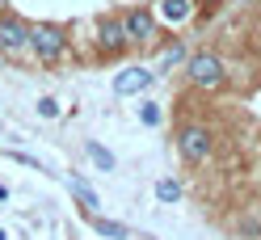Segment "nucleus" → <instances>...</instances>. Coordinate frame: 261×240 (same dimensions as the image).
<instances>
[{"instance_id": "obj_1", "label": "nucleus", "mask_w": 261, "mask_h": 240, "mask_svg": "<svg viewBox=\"0 0 261 240\" xmlns=\"http://www.w3.org/2000/svg\"><path fill=\"white\" fill-rule=\"evenodd\" d=\"M186 72H190V80L198 89H219L223 85V63L211 55V51H198V55H190V63H186Z\"/></svg>"}, {"instance_id": "obj_2", "label": "nucleus", "mask_w": 261, "mask_h": 240, "mask_svg": "<svg viewBox=\"0 0 261 240\" xmlns=\"http://www.w3.org/2000/svg\"><path fill=\"white\" fill-rule=\"evenodd\" d=\"M30 46H34V55L42 63H55L68 42H63V34H59L55 25H34V30H30Z\"/></svg>"}, {"instance_id": "obj_3", "label": "nucleus", "mask_w": 261, "mask_h": 240, "mask_svg": "<svg viewBox=\"0 0 261 240\" xmlns=\"http://www.w3.org/2000/svg\"><path fill=\"white\" fill-rule=\"evenodd\" d=\"M177 148H181V156L190 160V165H202V160L211 156V131L206 126H186V131L177 135Z\"/></svg>"}, {"instance_id": "obj_4", "label": "nucleus", "mask_w": 261, "mask_h": 240, "mask_svg": "<svg viewBox=\"0 0 261 240\" xmlns=\"http://www.w3.org/2000/svg\"><path fill=\"white\" fill-rule=\"evenodd\" d=\"M122 34H126V42H148L156 34V17H152L148 9L126 13V17H122Z\"/></svg>"}, {"instance_id": "obj_5", "label": "nucleus", "mask_w": 261, "mask_h": 240, "mask_svg": "<svg viewBox=\"0 0 261 240\" xmlns=\"http://www.w3.org/2000/svg\"><path fill=\"white\" fill-rule=\"evenodd\" d=\"M152 85V72L148 68H122L118 76H114V93L118 97H130V93H143Z\"/></svg>"}, {"instance_id": "obj_6", "label": "nucleus", "mask_w": 261, "mask_h": 240, "mask_svg": "<svg viewBox=\"0 0 261 240\" xmlns=\"http://www.w3.org/2000/svg\"><path fill=\"white\" fill-rule=\"evenodd\" d=\"M30 42V30L17 21V17H5V21H0V51H21V46Z\"/></svg>"}, {"instance_id": "obj_7", "label": "nucleus", "mask_w": 261, "mask_h": 240, "mask_svg": "<svg viewBox=\"0 0 261 240\" xmlns=\"http://www.w3.org/2000/svg\"><path fill=\"white\" fill-rule=\"evenodd\" d=\"M68 190H72V198L80 202V206H85V211H97V206H101V198H97V190L85 181V177H76V173H72V177H68Z\"/></svg>"}, {"instance_id": "obj_8", "label": "nucleus", "mask_w": 261, "mask_h": 240, "mask_svg": "<svg viewBox=\"0 0 261 240\" xmlns=\"http://www.w3.org/2000/svg\"><path fill=\"white\" fill-rule=\"evenodd\" d=\"M160 17L169 25H181L190 17V0H160Z\"/></svg>"}, {"instance_id": "obj_9", "label": "nucleus", "mask_w": 261, "mask_h": 240, "mask_svg": "<svg viewBox=\"0 0 261 240\" xmlns=\"http://www.w3.org/2000/svg\"><path fill=\"white\" fill-rule=\"evenodd\" d=\"M101 46H106V51H118V46H126L122 21H101Z\"/></svg>"}, {"instance_id": "obj_10", "label": "nucleus", "mask_w": 261, "mask_h": 240, "mask_svg": "<svg viewBox=\"0 0 261 240\" xmlns=\"http://www.w3.org/2000/svg\"><path fill=\"white\" fill-rule=\"evenodd\" d=\"M85 152H89V160H93L97 169H106V173L114 169V156H110V152L101 148V143H85Z\"/></svg>"}, {"instance_id": "obj_11", "label": "nucleus", "mask_w": 261, "mask_h": 240, "mask_svg": "<svg viewBox=\"0 0 261 240\" xmlns=\"http://www.w3.org/2000/svg\"><path fill=\"white\" fill-rule=\"evenodd\" d=\"M156 198L160 202H177V198H181V185H177L173 177H160L156 181Z\"/></svg>"}, {"instance_id": "obj_12", "label": "nucleus", "mask_w": 261, "mask_h": 240, "mask_svg": "<svg viewBox=\"0 0 261 240\" xmlns=\"http://www.w3.org/2000/svg\"><path fill=\"white\" fill-rule=\"evenodd\" d=\"M97 232L110 236V240H126V228H122V223H114V219H97Z\"/></svg>"}, {"instance_id": "obj_13", "label": "nucleus", "mask_w": 261, "mask_h": 240, "mask_svg": "<svg viewBox=\"0 0 261 240\" xmlns=\"http://www.w3.org/2000/svg\"><path fill=\"white\" fill-rule=\"evenodd\" d=\"M139 118L148 122V126H160V118H165V114H160V105H152V101H143V105H139Z\"/></svg>"}, {"instance_id": "obj_14", "label": "nucleus", "mask_w": 261, "mask_h": 240, "mask_svg": "<svg viewBox=\"0 0 261 240\" xmlns=\"http://www.w3.org/2000/svg\"><path fill=\"white\" fill-rule=\"evenodd\" d=\"M38 114H42V118H59V101H55V97H42V101H38Z\"/></svg>"}, {"instance_id": "obj_15", "label": "nucleus", "mask_w": 261, "mask_h": 240, "mask_svg": "<svg viewBox=\"0 0 261 240\" xmlns=\"http://www.w3.org/2000/svg\"><path fill=\"white\" fill-rule=\"evenodd\" d=\"M5 198H9V190H5V185H0V202H5Z\"/></svg>"}, {"instance_id": "obj_16", "label": "nucleus", "mask_w": 261, "mask_h": 240, "mask_svg": "<svg viewBox=\"0 0 261 240\" xmlns=\"http://www.w3.org/2000/svg\"><path fill=\"white\" fill-rule=\"evenodd\" d=\"M0 240H9V236H5V232H0Z\"/></svg>"}, {"instance_id": "obj_17", "label": "nucleus", "mask_w": 261, "mask_h": 240, "mask_svg": "<svg viewBox=\"0 0 261 240\" xmlns=\"http://www.w3.org/2000/svg\"><path fill=\"white\" fill-rule=\"evenodd\" d=\"M0 5H5V0H0Z\"/></svg>"}]
</instances>
